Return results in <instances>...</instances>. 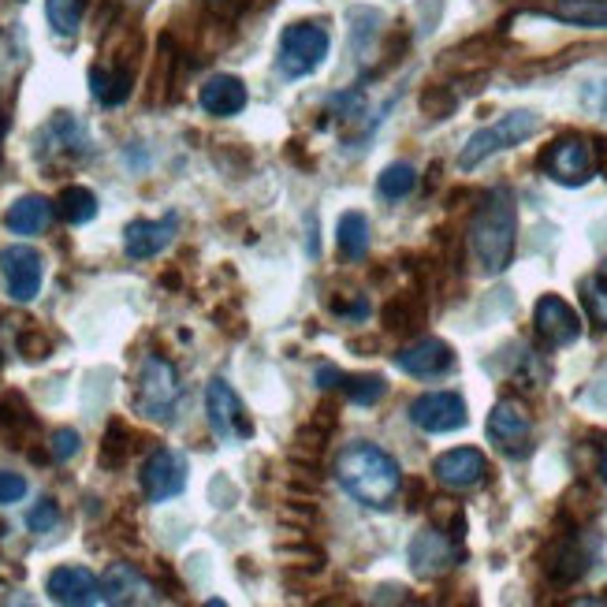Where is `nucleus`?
Masks as SVG:
<instances>
[{
    "label": "nucleus",
    "instance_id": "1",
    "mask_svg": "<svg viewBox=\"0 0 607 607\" xmlns=\"http://www.w3.org/2000/svg\"><path fill=\"white\" fill-rule=\"evenodd\" d=\"M514 235H519V205L507 187L488 190L481 205L469 216V253L485 276H500L514 258Z\"/></svg>",
    "mask_w": 607,
    "mask_h": 607
},
{
    "label": "nucleus",
    "instance_id": "2",
    "mask_svg": "<svg viewBox=\"0 0 607 607\" xmlns=\"http://www.w3.org/2000/svg\"><path fill=\"white\" fill-rule=\"evenodd\" d=\"M335 474H340V485L355 496L358 503L366 507H392V500L403 488V469L398 462L388 455L377 443H350L340 459H335Z\"/></svg>",
    "mask_w": 607,
    "mask_h": 607
},
{
    "label": "nucleus",
    "instance_id": "3",
    "mask_svg": "<svg viewBox=\"0 0 607 607\" xmlns=\"http://www.w3.org/2000/svg\"><path fill=\"white\" fill-rule=\"evenodd\" d=\"M179 395H183V384H179L176 366L160 355L142 358V369L134 377V410L150 421H171Z\"/></svg>",
    "mask_w": 607,
    "mask_h": 607
},
{
    "label": "nucleus",
    "instance_id": "4",
    "mask_svg": "<svg viewBox=\"0 0 607 607\" xmlns=\"http://www.w3.org/2000/svg\"><path fill=\"white\" fill-rule=\"evenodd\" d=\"M537 127H540V116L529 112V108L500 116L492 127H481L477 134H469L466 146H462V153H459V168L474 171L477 165H485L488 157H496V153L519 146V142H525L529 134H537Z\"/></svg>",
    "mask_w": 607,
    "mask_h": 607
},
{
    "label": "nucleus",
    "instance_id": "5",
    "mask_svg": "<svg viewBox=\"0 0 607 607\" xmlns=\"http://www.w3.org/2000/svg\"><path fill=\"white\" fill-rule=\"evenodd\" d=\"M329 31L321 23H291L279 34V75L287 79H306L329 60Z\"/></svg>",
    "mask_w": 607,
    "mask_h": 607
},
{
    "label": "nucleus",
    "instance_id": "6",
    "mask_svg": "<svg viewBox=\"0 0 607 607\" xmlns=\"http://www.w3.org/2000/svg\"><path fill=\"white\" fill-rule=\"evenodd\" d=\"M540 168H545L548 179H556V183L582 187V183L593 179L596 153H593V146H588L585 139L567 134V139H556L545 153H540Z\"/></svg>",
    "mask_w": 607,
    "mask_h": 607
},
{
    "label": "nucleus",
    "instance_id": "7",
    "mask_svg": "<svg viewBox=\"0 0 607 607\" xmlns=\"http://www.w3.org/2000/svg\"><path fill=\"white\" fill-rule=\"evenodd\" d=\"M410 570L425 582H432V578H443L448 570L459 567L462 559V548H459V537H451L448 529H421L418 537L410 540Z\"/></svg>",
    "mask_w": 607,
    "mask_h": 607
},
{
    "label": "nucleus",
    "instance_id": "8",
    "mask_svg": "<svg viewBox=\"0 0 607 607\" xmlns=\"http://www.w3.org/2000/svg\"><path fill=\"white\" fill-rule=\"evenodd\" d=\"M205 414H210V425L221 440H250L253 437V421L242 410L239 395L231 392V384L224 377H213L210 388H205Z\"/></svg>",
    "mask_w": 607,
    "mask_h": 607
},
{
    "label": "nucleus",
    "instance_id": "9",
    "mask_svg": "<svg viewBox=\"0 0 607 607\" xmlns=\"http://www.w3.org/2000/svg\"><path fill=\"white\" fill-rule=\"evenodd\" d=\"M0 276H4V287L15 302H34L41 291V279H45V261L41 253L34 247H4L0 250Z\"/></svg>",
    "mask_w": 607,
    "mask_h": 607
},
{
    "label": "nucleus",
    "instance_id": "10",
    "mask_svg": "<svg viewBox=\"0 0 607 607\" xmlns=\"http://www.w3.org/2000/svg\"><path fill=\"white\" fill-rule=\"evenodd\" d=\"M187 488V459L171 448H157L142 466V492L150 503H168Z\"/></svg>",
    "mask_w": 607,
    "mask_h": 607
},
{
    "label": "nucleus",
    "instance_id": "11",
    "mask_svg": "<svg viewBox=\"0 0 607 607\" xmlns=\"http://www.w3.org/2000/svg\"><path fill=\"white\" fill-rule=\"evenodd\" d=\"M410 421L418 425V429L432 432V437H440V432H455L469 421L466 398L455 392H429V395H421L410 403Z\"/></svg>",
    "mask_w": 607,
    "mask_h": 607
},
{
    "label": "nucleus",
    "instance_id": "12",
    "mask_svg": "<svg viewBox=\"0 0 607 607\" xmlns=\"http://www.w3.org/2000/svg\"><path fill=\"white\" fill-rule=\"evenodd\" d=\"M588 567H593V551L585 548L582 533H559L545 551V574L556 585H574L588 574Z\"/></svg>",
    "mask_w": 607,
    "mask_h": 607
},
{
    "label": "nucleus",
    "instance_id": "13",
    "mask_svg": "<svg viewBox=\"0 0 607 607\" xmlns=\"http://www.w3.org/2000/svg\"><path fill=\"white\" fill-rule=\"evenodd\" d=\"M533 324H537V335L548 343V347H570L582 335V317H578L559 295H545L533 310Z\"/></svg>",
    "mask_w": 607,
    "mask_h": 607
},
{
    "label": "nucleus",
    "instance_id": "14",
    "mask_svg": "<svg viewBox=\"0 0 607 607\" xmlns=\"http://www.w3.org/2000/svg\"><path fill=\"white\" fill-rule=\"evenodd\" d=\"M45 593L57 604L68 607H90L102 600V582L94 578V570L86 567H57L45 578Z\"/></svg>",
    "mask_w": 607,
    "mask_h": 607
},
{
    "label": "nucleus",
    "instance_id": "15",
    "mask_svg": "<svg viewBox=\"0 0 607 607\" xmlns=\"http://www.w3.org/2000/svg\"><path fill=\"white\" fill-rule=\"evenodd\" d=\"M176 231H179V216L176 213L160 216V221H131V224H127V231H123L127 258H134V261L157 258L160 250H168V242L176 239Z\"/></svg>",
    "mask_w": 607,
    "mask_h": 607
},
{
    "label": "nucleus",
    "instance_id": "16",
    "mask_svg": "<svg viewBox=\"0 0 607 607\" xmlns=\"http://www.w3.org/2000/svg\"><path fill=\"white\" fill-rule=\"evenodd\" d=\"M432 474H437V481L448 488H477L488 477V459L477 448L443 451V455L432 462Z\"/></svg>",
    "mask_w": 607,
    "mask_h": 607
},
{
    "label": "nucleus",
    "instance_id": "17",
    "mask_svg": "<svg viewBox=\"0 0 607 607\" xmlns=\"http://www.w3.org/2000/svg\"><path fill=\"white\" fill-rule=\"evenodd\" d=\"M529 432H533L529 414L519 403H511V398L496 403L492 414H488V437L500 443L503 451H511V455H525L529 451Z\"/></svg>",
    "mask_w": 607,
    "mask_h": 607
},
{
    "label": "nucleus",
    "instance_id": "18",
    "mask_svg": "<svg viewBox=\"0 0 607 607\" xmlns=\"http://www.w3.org/2000/svg\"><path fill=\"white\" fill-rule=\"evenodd\" d=\"M451 366H455V350L443 340H437V335L398 350V369L410 377H437V373H448Z\"/></svg>",
    "mask_w": 607,
    "mask_h": 607
},
{
    "label": "nucleus",
    "instance_id": "19",
    "mask_svg": "<svg viewBox=\"0 0 607 607\" xmlns=\"http://www.w3.org/2000/svg\"><path fill=\"white\" fill-rule=\"evenodd\" d=\"M102 600L112 604V607L150 604L153 600V585L131 563H112L105 570V578H102Z\"/></svg>",
    "mask_w": 607,
    "mask_h": 607
},
{
    "label": "nucleus",
    "instance_id": "20",
    "mask_svg": "<svg viewBox=\"0 0 607 607\" xmlns=\"http://www.w3.org/2000/svg\"><path fill=\"white\" fill-rule=\"evenodd\" d=\"M52 216H57V202H49L41 194H23L12 202L4 224L12 235H41L52 224Z\"/></svg>",
    "mask_w": 607,
    "mask_h": 607
},
{
    "label": "nucleus",
    "instance_id": "21",
    "mask_svg": "<svg viewBox=\"0 0 607 607\" xmlns=\"http://www.w3.org/2000/svg\"><path fill=\"white\" fill-rule=\"evenodd\" d=\"M198 102H202V108L210 116H239L242 108H247V86L235 75H213L210 83L202 86Z\"/></svg>",
    "mask_w": 607,
    "mask_h": 607
},
{
    "label": "nucleus",
    "instance_id": "22",
    "mask_svg": "<svg viewBox=\"0 0 607 607\" xmlns=\"http://www.w3.org/2000/svg\"><path fill=\"white\" fill-rule=\"evenodd\" d=\"M548 20L585 26V31H607V0H556V4L540 8Z\"/></svg>",
    "mask_w": 607,
    "mask_h": 607
},
{
    "label": "nucleus",
    "instance_id": "23",
    "mask_svg": "<svg viewBox=\"0 0 607 607\" xmlns=\"http://www.w3.org/2000/svg\"><path fill=\"white\" fill-rule=\"evenodd\" d=\"M90 90H94V97H97V102H102L105 108H116V105H123L127 97H131L134 75H131V68H123V63H108V68H94V71H90Z\"/></svg>",
    "mask_w": 607,
    "mask_h": 607
},
{
    "label": "nucleus",
    "instance_id": "24",
    "mask_svg": "<svg viewBox=\"0 0 607 607\" xmlns=\"http://www.w3.org/2000/svg\"><path fill=\"white\" fill-rule=\"evenodd\" d=\"M380 321H384L388 332H418L425 324V298L418 291L388 298L384 310H380Z\"/></svg>",
    "mask_w": 607,
    "mask_h": 607
},
{
    "label": "nucleus",
    "instance_id": "25",
    "mask_svg": "<svg viewBox=\"0 0 607 607\" xmlns=\"http://www.w3.org/2000/svg\"><path fill=\"white\" fill-rule=\"evenodd\" d=\"M340 250L347 261H361L369 253V216L366 213H343L340 221Z\"/></svg>",
    "mask_w": 607,
    "mask_h": 607
},
{
    "label": "nucleus",
    "instance_id": "26",
    "mask_svg": "<svg viewBox=\"0 0 607 607\" xmlns=\"http://www.w3.org/2000/svg\"><path fill=\"white\" fill-rule=\"evenodd\" d=\"M57 213L68 224H75V228H79V224H90L97 216L94 190H86V187H63L60 198H57Z\"/></svg>",
    "mask_w": 607,
    "mask_h": 607
},
{
    "label": "nucleus",
    "instance_id": "27",
    "mask_svg": "<svg viewBox=\"0 0 607 607\" xmlns=\"http://www.w3.org/2000/svg\"><path fill=\"white\" fill-rule=\"evenodd\" d=\"M131 448H134L131 429H127L123 421H108L105 440H102V466L105 469H120L123 462L131 459Z\"/></svg>",
    "mask_w": 607,
    "mask_h": 607
},
{
    "label": "nucleus",
    "instance_id": "28",
    "mask_svg": "<svg viewBox=\"0 0 607 607\" xmlns=\"http://www.w3.org/2000/svg\"><path fill=\"white\" fill-rule=\"evenodd\" d=\"M83 4L86 0H45V20L60 38H71L79 31V20H83Z\"/></svg>",
    "mask_w": 607,
    "mask_h": 607
},
{
    "label": "nucleus",
    "instance_id": "29",
    "mask_svg": "<svg viewBox=\"0 0 607 607\" xmlns=\"http://www.w3.org/2000/svg\"><path fill=\"white\" fill-rule=\"evenodd\" d=\"M343 395H347V403L355 406H373L377 398L388 395V380L384 377H343Z\"/></svg>",
    "mask_w": 607,
    "mask_h": 607
},
{
    "label": "nucleus",
    "instance_id": "30",
    "mask_svg": "<svg viewBox=\"0 0 607 607\" xmlns=\"http://www.w3.org/2000/svg\"><path fill=\"white\" fill-rule=\"evenodd\" d=\"M34 414L31 406L23 403V395H4L0 398V432H8V437H20V432L34 429Z\"/></svg>",
    "mask_w": 607,
    "mask_h": 607
},
{
    "label": "nucleus",
    "instance_id": "31",
    "mask_svg": "<svg viewBox=\"0 0 607 607\" xmlns=\"http://www.w3.org/2000/svg\"><path fill=\"white\" fill-rule=\"evenodd\" d=\"M414 187H418V171H414L410 165H388L384 171H380V179H377V190L384 198H392V202L406 198Z\"/></svg>",
    "mask_w": 607,
    "mask_h": 607
},
{
    "label": "nucleus",
    "instance_id": "32",
    "mask_svg": "<svg viewBox=\"0 0 607 607\" xmlns=\"http://www.w3.org/2000/svg\"><path fill=\"white\" fill-rule=\"evenodd\" d=\"M582 302H585V313L588 321L596 324V329H607V279L604 276H588L582 279Z\"/></svg>",
    "mask_w": 607,
    "mask_h": 607
},
{
    "label": "nucleus",
    "instance_id": "33",
    "mask_svg": "<svg viewBox=\"0 0 607 607\" xmlns=\"http://www.w3.org/2000/svg\"><path fill=\"white\" fill-rule=\"evenodd\" d=\"M455 108H459V97L451 94L448 86H429L421 94V112L429 116V120H448Z\"/></svg>",
    "mask_w": 607,
    "mask_h": 607
},
{
    "label": "nucleus",
    "instance_id": "34",
    "mask_svg": "<svg viewBox=\"0 0 607 607\" xmlns=\"http://www.w3.org/2000/svg\"><path fill=\"white\" fill-rule=\"evenodd\" d=\"M60 525V507L52 496H45V500H38L26 511V529L31 533H52Z\"/></svg>",
    "mask_w": 607,
    "mask_h": 607
},
{
    "label": "nucleus",
    "instance_id": "35",
    "mask_svg": "<svg viewBox=\"0 0 607 607\" xmlns=\"http://www.w3.org/2000/svg\"><path fill=\"white\" fill-rule=\"evenodd\" d=\"M15 350H20L26 361H41V358H49L52 343L41 329H34L31 324V329H23L20 335H15Z\"/></svg>",
    "mask_w": 607,
    "mask_h": 607
},
{
    "label": "nucleus",
    "instance_id": "36",
    "mask_svg": "<svg viewBox=\"0 0 607 607\" xmlns=\"http://www.w3.org/2000/svg\"><path fill=\"white\" fill-rule=\"evenodd\" d=\"M79 448H83V437H79L75 429H57L49 437V455L57 462H68L79 455Z\"/></svg>",
    "mask_w": 607,
    "mask_h": 607
},
{
    "label": "nucleus",
    "instance_id": "37",
    "mask_svg": "<svg viewBox=\"0 0 607 607\" xmlns=\"http://www.w3.org/2000/svg\"><path fill=\"white\" fill-rule=\"evenodd\" d=\"M26 496V477L12 474V469H0V507L4 503H20Z\"/></svg>",
    "mask_w": 607,
    "mask_h": 607
},
{
    "label": "nucleus",
    "instance_id": "38",
    "mask_svg": "<svg viewBox=\"0 0 607 607\" xmlns=\"http://www.w3.org/2000/svg\"><path fill=\"white\" fill-rule=\"evenodd\" d=\"M332 310L340 317H355V321H361V317H369V302L366 298H358V302H332Z\"/></svg>",
    "mask_w": 607,
    "mask_h": 607
},
{
    "label": "nucleus",
    "instance_id": "39",
    "mask_svg": "<svg viewBox=\"0 0 607 607\" xmlns=\"http://www.w3.org/2000/svg\"><path fill=\"white\" fill-rule=\"evenodd\" d=\"M317 388H332V384H340V369H335V366H321V369H317Z\"/></svg>",
    "mask_w": 607,
    "mask_h": 607
},
{
    "label": "nucleus",
    "instance_id": "40",
    "mask_svg": "<svg viewBox=\"0 0 607 607\" xmlns=\"http://www.w3.org/2000/svg\"><path fill=\"white\" fill-rule=\"evenodd\" d=\"M600 477L607 481V443H604V451H600Z\"/></svg>",
    "mask_w": 607,
    "mask_h": 607
},
{
    "label": "nucleus",
    "instance_id": "41",
    "mask_svg": "<svg viewBox=\"0 0 607 607\" xmlns=\"http://www.w3.org/2000/svg\"><path fill=\"white\" fill-rule=\"evenodd\" d=\"M4 131H8V123H4V116H0V150H4Z\"/></svg>",
    "mask_w": 607,
    "mask_h": 607
},
{
    "label": "nucleus",
    "instance_id": "42",
    "mask_svg": "<svg viewBox=\"0 0 607 607\" xmlns=\"http://www.w3.org/2000/svg\"><path fill=\"white\" fill-rule=\"evenodd\" d=\"M213 4H216V0H213Z\"/></svg>",
    "mask_w": 607,
    "mask_h": 607
}]
</instances>
